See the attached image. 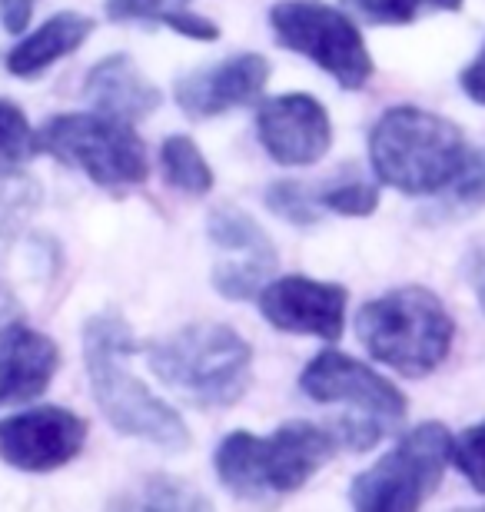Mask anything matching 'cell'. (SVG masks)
I'll list each match as a JSON object with an SVG mask.
<instances>
[{
    "mask_svg": "<svg viewBox=\"0 0 485 512\" xmlns=\"http://www.w3.org/2000/svg\"><path fill=\"white\" fill-rule=\"evenodd\" d=\"M133 350L137 343L120 310H100L84 323V363L100 413L120 436L180 453L190 446V429L177 409L130 373Z\"/></svg>",
    "mask_w": 485,
    "mask_h": 512,
    "instance_id": "cell-1",
    "label": "cell"
},
{
    "mask_svg": "<svg viewBox=\"0 0 485 512\" xmlns=\"http://www.w3.org/2000/svg\"><path fill=\"white\" fill-rule=\"evenodd\" d=\"M339 449L343 439L333 426L290 419L273 436H253L246 429L230 433L216 449L213 469L226 493L266 503L303 489Z\"/></svg>",
    "mask_w": 485,
    "mask_h": 512,
    "instance_id": "cell-2",
    "label": "cell"
},
{
    "mask_svg": "<svg viewBox=\"0 0 485 512\" xmlns=\"http://www.w3.org/2000/svg\"><path fill=\"white\" fill-rule=\"evenodd\" d=\"M150 370L163 386L200 409H230L253 373V350L223 323H190L147 346Z\"/></svg>",
    "mask_w": 485,
    "mask_h": 512,
    "instance_id": "cell-3",
    "label": "cell"
},
{
    "mask_svg": "<svg viewBox=\"0 0 485 512\" xmlns=\"http://www.w3.org/2000/svg\"><path fill=\"white\" fill-rule=\"evenodd\" d=\"M373 173L409 197L442 193L466 163V137L452 120L419 107H389L369 133Z\"/></svg>",
    "mask_w": 485,
    "mask_h": 512,
    "instance_id": "cell-4",
    "label": "cell"
},
{
    "mask_svg": "<svg viewBox=\"0 0 485 512\" xmlns=\"http://www.w3.org/2000/svg\"><path fill=\"white\" fill-rule=\"evenodd\" d=\"M356 336L366 353L389 370L426 376L449 356L456 323L432 290L399 286L359 310Z\"/></svg>",
    "mask_w": 485,
    "mask_h": 512,
    "instance_id": "cell-5",
    "label": "cell"
},
{
    "mask_svg": "<svg viewBox=\"0 0 485 512\" xmlns=\"http://www.w3.org/2000/svg\"><path fill=\"white\" fill-rule=\"evenodd\" d=\"M299 389L313 403L343 406L346 416L329 423L343 439V449H373L406 419V396L366 363L339 350H323L299 376Z\"/></svg>",
    "mask_w": 485,
    "mask_h": 512,
    "instance_id": "cell-6",
    "label": "cell"
},
{
    "mask_svg": "<svg viewBox=\"0 0 485 512\" xmlns=\"http://www.w3.org/2000/svg\"><path fill=\"white\" fill-rule=\"evenodd\" d=\"M37 147L87 173L103 190H127L147 180V150L133 124L100 110L47 120L37 133Z\"/></svg>",
    "mask_w": 485,
    "mask_h": 512,
    "instance_id": "cell-7",
    "label": "cell"
},
{
    "mask_svg": "<svg viewBox=\"0 0 485 512\" xmlns=\"http://www.w3.org/2000/svg\"><path fill=\"white\" fill-rule=\"evenodd\" d=\"M452 436L442 423H422L349 486V503L366 512H412L436 493L449 463Z\"/></svg>",
    "mask_w": 485,
    "mask_h": 512,
    "instance_id": "cell-8",
    "label": "cell"
},
{
    "mask_svg": "<svg viewBox=\"0 0 485 512\" xmlns=\"http://www.w3.org/2000/svg\"><path fill=\"white\" fill-rule=\"evenodd\" d=\"M276 40L326 70L339 87L359 90L373 77V57L359 27L333 4L323 0H280L270 10Z\"/></svg>",
    "mask_w": 485,
    "mask_h": 512,
    "instance_id": "cell-9",
    "label": "cell"
},
{
    "mask_svg": "<svg viewBox=\"0 0 485 512\" xmlns=\"http://www.w3.org/2000/svg\"><path fill=\"white\" fill-rule=\"evenodd\" d=\"M206 237L220 250V263L213 266V290L226 300L260 296L280 263L270 233L250 213L223 203L206 217Z\"/></svg>",
    "mask_w": 485,
    "mask_h": 512,
    "instance_id": "cell-10",
    "label": "cell"
},
{
    "mask_svg": "<svg viewBox=\"0 0 485 512\" xmlns=\"http://www.w3.org/2000/svg\"><path fill=\"white\" fill-rule=\"evenodd\" d=\"M87 423L70 409L34 406L0 423V459L24 473H50L80 456Z\"/></svg>",
    "mask_w": 485,
    "mask_h": 512,
    "instance_id": "cell-11",
    "label": "cell"
},
{
    "mask_svg": "<svg viewBox=\"0 0 485 512\" xmlns=\"http://www.w3.org/2000/svg\"><path fill=\"white\" fill-rule=\"evenodd\" d=\"M60 366V350L50 336L30 326L27 313L0 286V406L37 399Z\"/></svg>",
    "mask_w": 485,
    "mask_h": 512,
    "instance_id": "cell-12",
    "label": "cell"
},
{
    "mask_svg": "<svg viewBox=\"0 0 485 512\" xmlns=\"http://www.w3.org/2000/svg\"><path fill=\"white\" fill-rule=\"evenodd\" d=\"M346 290L339 283L283 276L260 290V313L280 333L339 340L346 330Z\"/></svg>",
    "mask_w": 485,
    "mask_h": 512,
    "instance_id": "cell-13",
    "label": "cell"
},
{
    "mask_svg": "<svg viewBox=\"0 0 485 512\" xmlns=\"http://www.w3.org/2000/svg\"><path fill=\"white\" fill-rule=\"evenodd\" d=\"M260 143L280 167H309L323 160L333 143L326 107L309 94H283L266 100L256 117Z\"/></svg>",
    "mask_w": 485,
    "mask_h": 512,
    "instance_id": "cell-14",
    "label": "cell"
},
{
    "mask_svg": "<svg viewBox=\"0 0 485 512\" xmlns=\"http://www.w3.org/2000/svg\"><path fill=\"white\" fill-rule=\"evenodd\" d=\"M270 80V60L260 54H233L213 67L177 80V104L193 120H210L253 104Z\"/></svg>",
    "mask_w": 485,
    "mask_h": 512,
    "instance_id": "cell-15",
    "label": "cell"
},
{
    "mask_svg": "<svg viewBox=\"0 0 485 512\" xmlns=\"http://www.w3.org/2000/svg\"><path fill=\"white\" fill-rule=\"evenodd\" d=\"M84 94L90 104H94V110L120 117V120H127V124L147 120L153 110L163 104V94L153 87V80L143 74L127 54L103 57L87 74Z\"/></svg>",
    "mask_w": 485,
    "mask_h": 512,
    "instance_id": "cell-16",
    "label": "cell"
},
{
    "mask_svg": "<svg viewBox=\"0 0 485 512\" xmlns=\"http://www.w3.org/2000/svg\"><path fill=\"white\" fill-rule=\"evenodd\" d=\"M94 30V20L74 10L44 20L34 34H27L20 44L7 54V70L14 77H37L47 67H54L57 60L74 54L77 47H84V40Z\"/></svg>",
    "mask_w": 485,
    "mask_h": 512,
    "instance_id": "cell-17",
    "label": "cell"
},
{
    "mask_svg": "<svg viewBox=\"0 0 485 512\" xmlns=\"http://www.w3.org/2000/svg\"><path fill=\"white\" fill-rule=\"evenodd\" d=\"M193 0H107L110 20H143V24H163L193 40H216L220 27L206 17L190 14Z\"/></svg>",
    "mask_w": 485,
    "mask_h": 512,
    "instance_id": "cell-18",
    "label": "cell"
},
{
    "mask_svg": "<svg viewBox=\"0 0 485 512\" xmlns=\"http://www.w3.org/2000/svg\"><path fill=\"white\" fill-rule=\"evenodd\" d=\"M485 207V150L466 153V163L452 177V183L442 190L436 207L426 210L432 220H462L469 213Z\"/></svg>",
    "mask_w": 485,
    "mask_h": 512,
    "instance_id": "cell-19",
    "label": "cell"
},
{
    "mask_svg": "<svg viewBox=\"0 0 485 512\" xmlns=\"http://www.w3.org/2000/svg\"><path fill=\"white\" fill-rule=\"evenodd\" d=\"M160 163H163V177H167L170 187L193 193V197H203V193L213 190L210 163H206L200 147H196L190 137H183V133H173V137L163 140Z\"/></svg>",
    "mask_w": 485,
    "mask_h": 512,
    "instance_id": "cell-20",
    "label": "cell"
},
{
    "mask_svg": "<svg viewBox=\"0 0 485 512\" xmlns=\"http://www.w3.org/2000/svg\"><path fill=\"white\" fill-rule=\"evenodd\" d=\"M37 203H40V190L30 177H24V173L0 177V270H4L20 233L27 230Z\"/></svg>",
    "mask_w": 485,
    "mask_h": 512,
    "instance_id": "cell-21",
    "label": "cell"
},
{
    "mask_svg": "<svg viewBox=\"0 0 485 512\" xmlns=\"http://www.w3.org/2000/svg\"><path fill=\"white\" fill-rule=\"evenodd\" d=\"M37 133L30 130L24 110L10 100H0V177L24 173V163L34 157Z\"/></svg>",
    "mask_w": 485,
    "mask_h": 512,
    "instance_id": "cell-22",
    "label": "cell"
},
{
    "mask_svg": "<svg viewBox=\"0 0 485 512\" xmlns=\"http://www.w3.org/2000/svg\"><path fill=\"white\" fill-rule=\"evenodd\" d=\"M266 207L286 223H296V227H313V223H319V210H323L316 193H309V187L290 180H280L266 190Z\"/></svg>",
    "mask_w": 485,
    "mask_h": 512,
    "instance_id": "cell-23",
    "label": "cell"
},
{
    "mask_svg": "<svg viewBox=\"0 0 485 512\" xmlns=\"http://www.w3.org/2000/svg\"><path fill=\"white\" fill-rule=\"evenodd\" d=\"M319 207L333 210L339 217H369L379 207V190L366 180H343L319 190Z\"/></svg>",
    "mask_w": 485,
    "mask_h": 512,
    "instance_id": "cell-24",
    "label": "cell"
},
{
    "mask_svg": "<svg viewBox=\"0 0 485 512\" xmlns=\"http://www.w3.org/2000/svg\"><path fill=\"white\" fill-rule=\"evenodd\" d=\"M449 463H456V469L469 479L472 489L485 496V423L466 426L452 439Z\"/></svg>",
    "mask_w": 485,
    "mask_h": 512,
    "instance_id": "cell-25",
    "label": "cell"
},
{
    "mask_svg": "<svg viewBox=\"0 0 485 512\" xmlns=\"http://www.w3.org/2000/svg\"><path fill=\"white\" fill-rule=\"evenodd\" d=\"M147 509H187V506H200L206 509V499L200 493H193L180 483V479H170V476H157L147 483V493L140 499Z\"/></svg>",
    "mask_w": 485,
    "mask_h": 512,
    "instance_id": "cell-26",
    "label": "cell"
},
{
    "mask_svg": "<svg viewBox=\"0 0 485 512\" xmlns=\"http://www.w3.org/2000/svg\"><path fill=\"white\" fill-rule=\"evenodd\" d=\"M363 14L369 24H389V27H399V24H412L422 7V0H343Z\"/></svg>",
    "mask_w": 485,
    "mask_h": 512,
    "instance_id": "cell-27",
    "label": "cell"
},
{
    "mask_svg": "<svg viewBox=\"0 0 485 512\" xmlns=\"http://www.w3.org/2000/svg\"><path fill=\"white\" fill-rule=\"evenodd\" d=\"M34 7L37 0H0V24L10 34H20V30H27L30 17H34Z\"/></svg>",
    "mask_w": 485,
    "mask_h": 512,
    "instance_id": "cell-28",
    "label": "cell"
},
{
    "mask_svg": "<svg viewBox=\"0 0 485 512\" xmlns=\"http://www.w3.org/2000/svg\"><path fill=\"white\" fill-rule=\"evenodd\" d=\"M462 276H466V283L472 286V293H476V300L485 313V247H476L462 260Z\"/></svg>",
    "mask_w": 485,
    "mask_h": 512,
    "instance_id": "cell-29",
    "label": "cell"
},
{
    "mask_svg": "<svg viewBox=\"0 0 485 512\" xmlns=\"http://www.w3.org/2000/svg\"><path fill=\"white\" fill-rule=\"evenodd\" d=\"M462 90L469 94V100H476L479 107H485V47L479 50V57L462 70Z\"/></svg>",
    "mask_w": 485,
    "mask_h": 512,
    "instance_id": "cell-30",
    "label": "cell"
},
{
    "mask_svg": "<svg viewBox=\"0 0 485 512\" xmlns=\"http://www.w3.org/2000/svg\"><path fill=\"white\" fill-rule=\"evenodd\" d=\"M422 4L439 7V10H459V7H462V0H422Z\"/></svg>",
    "mask_w": 485,
    "mask_h": 512,
    "instance_id": "cell-31",
    "label": "cell"
}]
</instances>
